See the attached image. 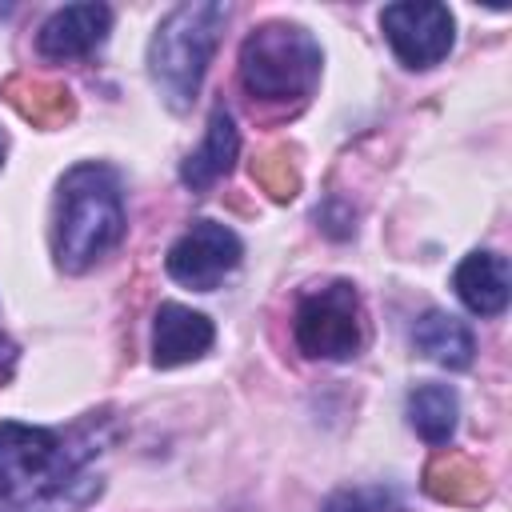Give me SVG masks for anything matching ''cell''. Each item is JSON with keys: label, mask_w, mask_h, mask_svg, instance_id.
I'll list each match as a JSON object with an SVG mask.
<instances>
[{"label": "cell", "mask_w": 512, "mask_h": 512, "mask_svg": "<svg viewBox=\"0 0 512 512\" xmlns=\"http://www.w3.org/2000/svg\"><path fill=\"white\" fill-rule=\"evenodd\" d=\"M380 28H384L392 52L400 56V64H408V68H432V64H440L448 56L452 40H456L452 12L444 4H432V0L388 4L380 12Z\"/></svg>", "instance_id": "cell-6"}, {"label": "cell", "mask_w": 512, "mask_h": 512, "mask_svg": "<svg viewBox=\"0 0 512 512\" xmlns=\"http://www.w3.org/2000/svg\"><path fill=\"white\" fill-rule=\"evenodd\" d=\"M0 160H4V136H0Z\"/></svg>", "instance_id": "cell-19"}, {"label": "cell", "mask_w": 512, "mask_h": 512, "mask_svg": "<svg viewBox=\"0 0 512 512\" xmlns=\"http://www.w3.org/2000/svg\"><path fill=\"white\" fill-rule=\"evenodd\" d=\"M104 440V412L68 432L0 420V512H80L100 492V476L88 464Z\"/></svg>", "instance_id": "cell-1"}, {"label": "cell", "mask_w": 512, "mask_h": 512, "mask_svg": "<svg viewBox=\"0 0 512 512\" xmlns=\"http://www.w3.org/2000/svg\"><path fill=\"white\" fill-rule=\"evenodd\" d=\"M124 236L120 176L108 164H76L60 180L56 196V264L64 272H84L108 256Z\"/></svg>", "instance_id": "cell-2"}, {"label": "cell", "mask_w": 512, "mask_h": 512, "mask_svg": "<svg viewBox=\"0 0 512 512\" xmlns=\"http://www.w3.org/2000/svg\"><path fill=\"white\" fill-rule=\"evenodd\" d=\"M320 512H400V504L384 484H360V488L332 492L320 504Z\"/></svg>", "instance_id": "cell-17"}, {"label": "cell", "mask_w": 512, "mask_h": 512, "mask_svg": "<svg viewBox=\"0 0 512 512\" xmlns=\"http://www.w3.org/2000/svg\"><path fill=\"white\" fill-rule=\"evenodd\" d=\"M412 344H416L432 364H440V368H468V364H472V352H476L468 324L456 320V316H448V312H436V308L416 320Z\"/></svg>", "instance_id": "cell-13"}, {"label": "cell", "mask_w": 512, "mask_h": 512, "mask_svg": "<svg viewBox=\"0 0 512 512\" xmlns=\"http://www.w3.org/2000/svg\"><path fill=\"white\" fill-rule=\"evenodd\" d=\"M0 92H4V100H8L24 120H32L36 128H60V124H68V120L76 116L72 92H68L64 84H56V80H40V76L16 72V76L4 80Z\"/></svg>", "instance_id": "cell-12"}, {"label": "cell", "mask_w": 512, "mask_h": 512, "mask_svg": "<svg viewBox=\"0 0 512 512\" xmlns=\"http://www.w3.org/2000/svg\"><path fill=\"white\" fill-rule=\"evenodd\" d=\"M252 180L272 196V200H292L300 192V172L284 148H268L264 156L252 160Z\"/></svg>", "instance_id": "cell-16"}, {"label": "cell", "mask_w": 512, "mask_h": 512, "mask_svg": "<svg viewBox=\"0 0 512 512\" xmlns=\"http://www.w3.org/2000/svg\"><path fill=\"white\" fill-rule=\"evenodd\" d=\"M244 256V244L232 228L216 224V220H196L164 256V268L176 284L196 288V292H212Z\"/></svg>", "instance_id": "cell-7"}, {"label": "cell", "mask_w": 512, "mask_h": 512, "mask_svg": "<svg viewBox=\"0 0 512 512\" xmlns=\"http://www.w3.org/2000/svg\"><path fill=\"white\" fill-rule=\"evenodd\" d=\"M296 348L312 360H348L356 356L364 332H360V292L348 280H332L316 292H308L296 304L292 320Z\"/></svg>", "instance_id": "cell-5"}, {"label": "cell", "mask_w": 512, "mask_h": 512, "mask_svg": "<svg viewBox=\"0 0 512 512\" xmlns=\"http://www.w3.org/2000/svg\"><path fill=\"white\" fill-rule=\"evenodd\" d=\"M216 340V328L204 312H192L188 304L164 300L156 308V324H152V364L156 368H180L196 356H204Z\"/></svg>", "instance_id": "cell-9"}, {"label": "cell", "mask_w": 512, "mask_h": 512, "mask_svg": "<svg viewBox=\"0 0 512 512\" xmlns=\"http://www.w3.org/2000/svg\"><path fill=\"white\" fill-rule=\"evenodd\" d=\"M460 304L476 316H500L508 308V260L496 252H468L452 276Z\"/></svg>", "instance_id": "cell-10"}, {"label": "cell", "mask_w": 512, "mask_h": 512, "mask_svg": "<svg viewBox=\"0 0 512 512\" xmlns=\"http://www.w3.org/2000/svg\"><path fill=\"white\" fill-rule=\"evenodd\" d=\"M320 44L308 28L268 20L240 44V80L256 100H300L320 80Z\"/></svg>", "instance_id": "cell-4"}, {"label": "cell", "mask_w": 512, "mask_h": 512, "mask_svg": "<svg viewBox=\"0 0 512 512\" xmlns=\"http://www.w3.org/2000/svg\"><path fill=\"white\" fill-rule=\"evenodd\" d=\"M108 28H112V8L108 4H68V8L52 12L40 24L36 48L48 60H80L92 48L104 44Z\"/></svg>", "instance_id": "cell-8"}, {"label": "cell", "mask_w": 512, "mask_h": 512, "mask_svg": "<svg viewBox=\"0 0 512 512\" xmlns=\"http://www.w3.org/2000/svg\"><path fill=\"white\" fill-rule=\"evenodd\" d=\"M12 364H16V344L0 336V384L12 376Z\"/></svg>", "instance_id": "cell-18"}, {"label": "cell", "mask_w": 512, "mask_h": 512, "mask_svg": "<svg viewBox=\"0 0 512 512\" xmlns=\"http://www.w3.org/2000/svg\"><path fill=\"white\" fill-rule=\"evenodd\" d=\"M236 152H240L236 120L228 116V108H212L204 144H200L196 152H188V160H184V168H180V180H184L192 192H204V188H212L220 176L232 172Z\"/></svg>", "instance_id": "cell-11"}, {"label": "cell", "mask_w": 512, "mask_h": 512, "mask_svg": "<svg viewBox=\"0 0 512 512\" xmlns=\"http://www.w3.org/2000/svg\"><path fill=\"white\" fill-rule=\"evenodd\" d=\"M424 488L444 504H480L488 496L484 468L464 452H440L424 468Z\"/></svg>", "instance_id": "cell-14"}, {"label": "cell", "mask_w": 512, "mask_h": 512, "mask_svg": "<svg viewBox=\"0 0 512 512\" xmlns=\"http://www.w3.org/2000/svg\"><path fill=\"white\" fill-rule=\"evenodd\" d=\"M224 20H228V4L196 0V4L172 8L156 24L152 44H148V72L172 112H184L196 100L208 60L220 44Z\"/></svg>", "instance_id": "cell-3"}, {"label": "cell", "mask_w": 512, "mask_h": 512, "mask_svg": "<svg viewBox=\"0 0 512 512\" xmlns=\"http://www.w3.org/2000/svg\"><path fill=\"white\" fill-rule=\"evenodd\" d=\"M460 400L448 384H420L408 392V424L416 428L420 440L428 444H448L456 432Z\"/></svg>", "instance_id": "cell-15"}]
</instances>
